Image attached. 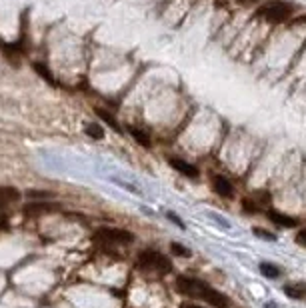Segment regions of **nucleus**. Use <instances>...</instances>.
<instances>
[{
  "instance_id": "nucleus-13",
  "label": "nucleus",
  "mask_w": 306,
  "mask_h": 308,
  "mask_svg": "<svg viewBox=\"0 0 306 308\" xmlns=\"http://www.w3.org/2000/svg\"><path fill=\"white\" fill-rule=\"evenodd\" d=\"M84 132H86L90 138H94V140H102V138H104V130H102V126L98 124V122H90V124H86Z\"/></svg>"
},
{
  "instance_id": "nucleus-16",
  "label": "nucleus",
  "mask_w": 306,
  "mask_h": 308,
  "mask_svg": "<svg viewBox=\"0 0 306 308\" xmlns=\"http://www.w3.org/2000/svg\"><path fill=\"white\" fill-rule=\"evenodd\" d=\"M170 250H172V254H176V256H182V258L192 256V252H190L186 246H182L180 242H170Z\"/></svg>"
},
{
  "instance_id": "nucleus-2",
  "label": "nucleus",
  "mask_w": 306,
  "mask_h": 308,
  "mask_svg": "<svg viewBox=\"0 0 306 308\" xmlns=\"http://www.w3.org/2000/svg\"><path fill=\"white\" fill-rule=\"evenodd\" d=\"M258 16H262L264 20H268L272 24H278L292 16V6L282 0H272V2H266L264 6H260Z\"/></svg>"
},
{
  "instance_id": "nucleus-9",
  "label": "nucleus",
  "mask_w": 306,
  "mask_h": 308,
  "mask_svg": "<svg viewBox=\"0 0 306 308\" xmlns=\"http://www.w3.org/2000/svg\"><path fill=\"white\" fill-rule=\"evenodd\" d=\"M20 198V192L14 186H0V208L8 206L10 202H16Z\"/></svg>"
},
{
  "instance_id": "nucleus-24",
  "label": "nucleus",
  "mask_w": 306,
  "mask_h": 308,
  "mask_svg": "<svg viewBox=\"0 0 306 308\" xmlns=\"http://www.w3.org/2000/svg\"><path fill=\"white\" fill-rule=\"evenodd\" d=\"M0 228H6V216L0 214Z\"/></svg>"
},
{
  "instance_id": "nucleus-3",
  "label": "nucleus",
  "mask_w": 306,
  "mask_h": 308,
  "mask_svg": "<svg viewBox=\"0 0 306 308\" xmlns=\"http://www.w3.org/2000/svg\"><path fill=\"white\" fill-rule=\"evenodd\" d=\"M136 266L140 270H152V272L164 274V272L170 270V260L164 256V254L156 252V250H144L138 256V260H136Z\"/></svg>"
},
{
  "instance_id": "nucleus-15",
  "label": "nucleus",
  "mask_w": 306,
  "mask_h": 308,
  "mask_svg": "<svg viewBox=\"0 0 306 308\" xmlns=\"http://www.w3.org/2000/svg\"><path fill=\"white\" fill-rule=\"evenodd\" d=\"M260 272H262L264 276H268V278H278V276H280V270H278L274 264H268V262H262V264H260Z\"/></svg>"
},
{
  "instance_id": "nucleus-25",
  "label": "nucleus",
  "mask_w": 306,
  "mask_h": 308,
  "mask_svg": "<svg viewBox=\"0 0 306 308\" xmlns=\"http://www.w3.org/2000/svg\"><path fill=\"white\" fill-rule=\"evenodd\" d=\"M300 22H306V16H300V18L296 20V24H300Z\"/></svg>"
},
{
  "instance_id": "nucleus-18",
  "label": "nucleus",
  "mask_w": 306,
  "mask_h": 308,
  "mask_svg": "<svg viewBox=\"0 0 306 308\" xmlns=\"http://www.w3.org/2000/svg\"><path fill=\"white\" fill-rule=\"evenodd\" d=\"M254 232L260 236V238H264V240H274V234H270V232H266L264 228H254Z\"/></svg>"
},
{
  "instance_id": "nucleus-8",
  "label": "nucleus",
  "mask_w": 306,
  "mask_h": 308,
  "mask_svg": "<svg viewBox=\"0 0 306 308\" xmlns=\"http://www.w3.org/2000/svg\"><path fill=\"white\" fill-rule=\"evenodd\" d=\"M284 294L292 300H300L306 296V282H292V284H284Z\"/></svg>"
},
{
  "instance_id": "nucleus-17",
  "label": "nucleus",
  "mask_w": 306,
  "mask_h": 308,
  "mask_svg": "<svg viewBox=\"0 0 306 308\" xmlns=\"http://www.w3.org/2000/svg\"><path fill=\"white\" fill-rule=\"evenodd\" d=\"M28 196H36V198H52V192H46V190H30Z\"/></svg>"
},
{
  "instance_id": "nucleus-1",
  "label": "nucleus",
  "mask_w": 306,
  "mask_h": 308,
  "mask_svg": "<svg viewBox=\"0 0 306 308\" xmlns=\"http://www.w3.org/2000/svg\"><path fill=\"white\" fill-rule=\"evenodd\" d=\"M176 290L184 296L202 298L204 302H208L214 308H228V298L224 294H220L218 290H214L212 286H208L202 280L188 278V276H178L176 278Z\"/></svg>"
},
{
  "instance_id": "nucleus-4",
  "label": "nucleus",
  "mask_w": 306,
  "mask_h": 308,
  "mask_svg": "<svg viewBox=\"0 0 306 308\" xmlns=\"http://www.w3.org/2000/svg\"><path fill=\"white\" fill-rule=\"evenodd\" d=\"M96 240H102L104 244H130L134 236L122 228H100L96 232Z\"/></svg>"
},
{
  "instance_id": "nucleus-7",
  "label": "nucleus",
  "mask_w": 306,
  "mask_h": 308,
  "mask_svg": "<svg viewBox=\"0 0 306 308\" xmlns=\"http://www.w3.org/2000/svg\"><path fill=\"white\" fill-rule=\"evenodd\" d=\"M268 216H270V220H272L274 224H278V226H284V228H296V226H298V220H296V218L286 216V214H282V212L268 210Z\"/></svg>"
},
{
  "instance_id": "nucleus-22",
  "label": "nucleus",
  "mask_w": 306,
  "mask_h": 308,
  "mask_svg": "<svg viewBox=\"0 0 306 308\" xmlns=\"http://www.w3.org/2000/svg\"><path fill=\"white\" fill-rule=\"evenodd\" d=\"M242 202H244V210H248V212H254L256 210V206L254 204H250V200H242Z\"/></svg>"
},
{
  "instance_id": "nucleus-6",
  "label": "nucleus",
  "mask_w": 306,
  "mask_h": 308,
  "mask_svg": "<svg viewBox=\"0 0 306 308\" xmlns=\"http://www.w3.org/2000/svg\"><path fill=\"white\" fill-rule=\"evenodd\" d=\"M212 188H214V192H216L218 196H222V198H232V194H234L232 184H230L224 176H214V178H212Z\"/></svg>"
},
{
  "instance_id": "nucleus-5",
  "label": "nucleus",
  "mask_w": 306,
  "mask_h": 308,
  "mask_svg": "<svg viewBox=\"0 0 306 308\" xmlns=\"http://www.w3.org/2000/svg\"><path fill=\"white\" fill-rule=\"evenodd\" d=\"M168 164H170L174 170H178L180 174L188 176V178H196V176L200 174L198 168H196L194 164H190V162H186V160H182V158H168Z\"/></svg>"
},
{
  "instance_id": "nucleus-23",
  "label": "nucleus",
  "mask_w": 306,
  "mask_h": 308,
  "mask_svg": "<svg viewBox=\"0 0 306 308\" xmlns=\"http://www.w3.org/2000/svg\"><path fill=\"white\" fill-rule=\"evenodd\" d=\"M180 308H202V306H198V304H192V302H182V304H180Z\"/></svg>"
},
{
  "instance_id": "nucleus-11",
  "label": "nucleus",
  "mask_w": 306,
  "mask_h": 308,
  "mask_svg": "<svg viewBox=\"0 0 306 308\" xmlns=\"http://www.w3.org/2000/svg\"><path fill=\"white\" fill-rule=\"evenodd\" d=\"M128 132L134 136V140H136L140 146H144V148H150V144H152V142H150V138H148V134H146L144 130H138V128L130 126V128H128Z\"/></svg>"
},
{
  "instance_id": "nucleus-10",
  "label": "nucleus",
  "mask_w": 306,
  "mask_h": 308,
  "mask_svg": "<svg viewBox=\"0 0 306 308\" xmlns=\"http://www.w3.org/2000/svg\"><path fill=\"white\" fill-rule=\"evenodd\" d=\"M54 210V206H50L48 202H30V204L24 206V214L26 216H32V214H42V212H50Z\"/></svg>"
},
{
  "instance_id": "nucleus-21",
  "label": "nucleus",
  "mask_w": 306,
  "mask_h": 308,
  "mask_svg": "<svg viewBox=\"0 0 306 308\" xmlns=\"http://www.w3.org/2000/svg\"><path fill=\"white\" fill-rule=\"evenodd\" d=\"M234 2H238V4H242V6H252L256 2H260V0H234Z\"/></svg>"
},
{
  "instance_id": "nucleus-14",
  "label": "nucleus",
  "mask_w": 306,
  "mask_h": 308,
  "mask_svg": "<svg viewBox=\"0 0 306 308\" xmlns=\"http://www.w3.org/2000/svg\"><path fill=\"white\" fill-rule=\"evenodd\" d=\"M32 66H34V70L38 72V76H40V78H44V80H46L48 84H56V80L52 78L50 70H48V66H44L42 62H34Z\"/></svg>"
},
{
  "instance_id": "nucleus-12",
  "label": "nucleus",
  "mask_w": 306,
  "mask_h": 308,
  "mask_svg": "<svg viewBox=\"0 0 306 308\" xmlns=\"http://www.w3.org/2000/svg\"><path fill=\"white\" fill-rule=\"evenodd\" d=\"M96 116L100 118L102 122H108V126H110V128H114L116 132H122V128L118 126V122L114 120V116H112V114H108L106 110H102V108H96Z\"/></svg>"
},
{
  "instance_id": "nucleus-19",
  "label": "nucleus",
  "mask_w": 306,
  "mask_h": 308,
  "mask_svg": "<svg viewBox=\"0 0 306 308\" xmlns=\"http://www.w3.org/2000/svg\"><path fill=\"white\" fill-rule=\"evenodd\" d=\"M296 242H298V244H302V246H306V228H304V230H300V232L296 234Z\"/></svg>"
},
{
  "instance_id": "nucleus-20",
  "label": "nucleus",
  "mask_w": 306,
  "mask_h": 308,
  "mask_svg": "<svg viewBox=\"0 0 306 308\" xmlns=\"http://www.w3.org/2000/svg\"><path fill=\"white\" fill-rule=\"evenodd\" d=\"M168 218H170V220H174V222H176V224H178V226H180V228H184V224H182V222H180V218H178V216H176V214H172V212H168Z\"/></svg>"
}]
</instances>
